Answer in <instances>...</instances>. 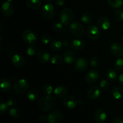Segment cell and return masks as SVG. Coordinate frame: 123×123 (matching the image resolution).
Segmentation results:
<instances>
[{"label":"cell","mask_w":123,"mask_h":123,"mask_svg":"<svg viewBox=\"0 0 123 123\" xmlns=\"http://www.w3.org/2000/svg\"><path fill=\"white\" fill-rule=\"evenodd\" d=\"M30 85L27 80L24 79L16 80L13 85V90L16 93L24 94L28 91Z\"/></svg>","instance_id":"277c9868"},{"label":"cell","mask_w":123,"mask_h":123,"mask_svg":"<svg viewBox=\"0 0 123 123\" xmlns=\"http://www.w3.org/2000/svg\"><path fill=\"white\" fill-rule=\"evenodd\" d=\"M97 26L103 30H108L111 26V22L109 18L106 16H100L98 18L97 21Z\"/></svg>","instance_id":"4fadbf2b"},{"label":"cell","mask_w":123,"mask_h":123,"mask_svg":"<svg viewBox=\"0 0 123 123\" xmlns=\"http://www.w3.org/2000/svg\"><path fill=\"white\" fill-rule=\"evenodd\" d=\"M42 0H26V5L31 10H38L42 6Z\"/></svg>","instance_id":"cb8c5ba5"},{"label":"cell","mask_w":123,"mask_h":123,"mask_svg":"<svg viewBox=\"0 0 123 123\" xmlns=\"http://www.w3.org/2000/svg\"><path fill=\"white\" fill-rule=\"evenodd\" d=\"M100 78V74L96 70H90L85 75V81L90 84H93L97 82Z\"/></svg>","instance_id":"30bf717a"},{"label":"cell","mask_w":123,"mask_h":123,"mask_svg":"<svg viewBox=\"0 0 123 123\" xmlns=\"http://www.w3.org/2000/svg\"><path fill=\"white\" fill-rule=\"evenodd\" d=\"M119 84H120V85L123 86V73H121L120 74V76H119Z\"/></svg>","instance_id":"bcb514c9"},{"label":"cell","mask_w":123,"mask_h":123,"mask_svg":"<svg viewBox=\"0 0 123 123\" xmlns=\"http://www.w3.org/2000/svg\"><path fill=\"white\" fill-rule=\"evenodd\" d=\"M122 40L123 41V36H122Z\"/></svg>","instance_id":"f907efd6"},{"label":"cell","mask_w":123,"mask_h":123,"mask_svg":"<svg viewBox=\"0 0 123 123\" xmlns=\"http://www.w3.org/2000/svg\"><path fill=\"white\" fill-rule=\"evenodd\" d=\"M1 90L2 92H7L10 91L12 86V84L10 80L7 78H3L0 81Z\"/></svg>","instance_id":"603a6c76"},{"label":"cell","mask_w":123,"mask_h":123,"mask_svg":"<svg viewBox=\"0 0 123 123\" xmlns=\"http://www.w3.org/2000/svg\"><path fill=\"white\" fill-rule=\"evenodd\" d=\"M41 14L46 19H52L55 14V8L51 4H46L42 7Z\"/></svg>","instance_id":"5b68a950"},{"label":"cell","mask_w":123,"mask_h":123,"mask_svg":"<svg viewBox=\"0 0 123 123\" xmlns=\"http://www.w3.org/2000/svg\"><path fill=\"white\" fill-rule=\"evenodd\" d=\"M40 97V92L36 89L30 90L27 93V98L31 102H35Z\"/></svg>","instance_id":"d4e9b609"},{"label":"cell","mask_w":123,"mask_h":123,"mask_svg":"<svg viewBox=\"0 0 123 123\" xmlns=\"http://www.w3.org/2000/svg\"><path fill=\"white\" fill-rule=\"evenodd\" d=\"M60 19L61 22L66 26L70 25L74 19L73 10L70 8H64L60 13Z\"/></svg>","instance_id":"7a4b0ae2"},{"label":"cell","mask_w":123,"mask_h":123,"mask_svg":"<svg viewBox=\"0 0 123 123\" xmlns=\"http://www.w3.org/2000/svg\"><path fill=\"white\" fill-rule=\"evenodd\" d=\"M55 2L57 6L61 7L65 4V0H55Z\"/></svg>","instance_id":"ee69618b"},{"label":"cell","mask_w":123,"mask_h":123,"mask_svg":"<svg viewBox=\"0 0 123 123\" xmlns=\"http://www.w3.org/2000/svg\"><path fill=\"white\" fill-rule=\"evenodd\" d=\"M8 106L7 104V103L3 102L2 100H1L0 102V114L1 115H3L8 110Z\"/></svg>","instance_id":"8d00e7d4"},{"label":"cell","mask_w":123,"mask_h":123,"mask_svg":"<svg viewBox=\"0 0 123 123\" xmlns=\"http://www.w3.org/2000/svg\"><path fill=\"white\" fill-rule=\"evenodd\" d=\"M106 77L108 80H111L112 82H115L117 79V73L114 70L108 69L106 72Z\"/></svg>","instance_id":"484cf974"},{"label":"cell","mask_w":123,"mask_h":123,"mask_svg":"<svg viewBox=\"0 0 123 123\" xmlns=\"http://www.w3.org/2000/svg\"><path fill=\"white\" fill-rule=\"evenodd\" d=\"M23 40L28 44H34L37 42V37L36 32L31 30H26L22 34Z\"/></svg>","instance_id":"8992f818"},{"label":"cell","mask_w":123,"mask_h":123,"mask_svg":"<svg viewBox=\"0 0 123 123\" xmlns=\"http://www.w3.org/2000/svg\"><path fill=\"white\" fill-rule=\"evenodd\" d=\"M86 34L90 39L92 40H96L98 39L100 36V32L97 26L94 25H90L87 28Z\"/></svg>","instance_id":"ba28073f"},{"label":"cell","mask_w":123,"mask_h":123,"mask_svg":"<svg viewBox=\"0 0 123 123\" xmlns=\"http://www.w3.org/2000/svg\"><path fill=\"white\" fill-rule=\"evenodd\" d=\"M50 47H51L52 49L55 51H60L62 49L63 47V44L62 42L58 40H53L50 43Z\"/></svg>","instance_id":"4316f807"},{"label":"cell","mask_w":123,"mask_h":123,"mask_svg":"<svg viewBox=\"0 0 123 123\" xmlns=\"http://www.w3.org/2000/svg\"><path fill=\"white\" fill-rule=\"evenodd\" d=\"M111 52L114 56L121 58L123 56V44L120 42H114L110 48Z\"/></svg>","instance_id":"9c48e42d"},{"label":"cell","mask_w":123,"mask_h":123,"mask_svg":"<svg viewBox=\"0 0 123 123\" xmlns=\"http://www.w3.org/2000/svg\"><path fill=\"white\" fill-rule=\"evenodd\" d=\"M114 17L118 22H123V9H118L114 12Z\"/></svg>","instance_id":"d6a6232c"},{"label":"cell","mask_w":123,"mask_h":123,"mask_svg":"<svg viewBox=\"0 0 123 123\" xmlns=\"http://www.w3.org/2000/svg\"><path fill=\"white\" fill-rule=\"evenodd\" d=\"M6 103L8 105V106H13L15 105L16 103V100L15 98L10 97V98L7 99Z\"/></svg>","instance_id":"60d3db41"},{"label":"cell","mask_w":123,"mask_h":123,"mask_svg":"<svg viewBox=\"0 0 123 123\" xmlns=\"http://www.w3.org/2000/svg\"><path fill=\"white\" fill-rule=\"evenodd\" d=\"M14 1V0H7V1H8V2H12V1Z\"/></svg>","instance_id":"681fc988"},{"label":"cell","mask_w":123,"mask_h":123,"mask_svg":"<svg viewBox=\"0 0 123 123\" xmlns=\"http://www.w3.org/2000/svg\"><path fill=\"white\" fill-rule=\"evenodd\" d=\"M94 118L96 122L98 123H104L107 118L106 112L103 109H97L94 114Z\"/></svg>","instance_id":"9a60e30c"},{"label":"cell","mask_w":123,"mask_h":123,"mask_svg":"<svg viewBox=\"0 0 123 123\" xmlns=\"http://www.w3.org/2000/svg\"><path fill=\"white\" fill-rule=\"evenodd\" d=\"M68 93V90L64 85H58L54 90V94L55 96L58 98H62L66 97Z\"/></svg>","instance_id":"ffe728a7"},{"label":"cell","mask_w":123,"mask_h":123,"mask_svg":"<svg viewBox=\"0 0 123 123\" xmlns=\"http://www.w3.org/2000/svg\"><path fill=\"white\" fill-rule=\"evenodd\" d=\"M109 86H110V82H109L108 80L103 79V80H101V82H100V87L101 88L102 90H108L109 88Z\"/></svg>","instance_id":"74e56055"},{"label":"cell","mask_w":123,"mask_h":123,"mask_svg":"<svg viewBox=\"0 0 123 123\" xmlns=\"http://www.w3.org/2000/svg\"><path fill=\"white\" fill-rule=\"evenodd\" d=\"M52 28L55 32H64L66 30V25L60 22H55L52 26Z\"/></svg>","instance_id":"f546056e"},{"label":"cell","mask_w":123,"mask_h":123,"mask_svg":"<svg viewBox=\"0 0 123 123\" xmlns=\"http://www.w3.org/2000/svg\"><path fill=\"white\" fill-rule=\"evenodd\" d=\"M12 63L15 67L20 68L25 65V59L21 54H16L12 57Z\"/></svg>","instance_id":"e0dca14e"},{"label":"cell","mask_w":123,"mask_h":123,"mask_svg":"<svg viewBox=\"0 0 123 123\" xmlns=\"http://www.w3.org/2000/svg\"><path fill=\"white\" fill-rule=\"evenodd\" d=\"M38 120H39V121L40 123H44L47 120H48V118H47L45 115H42L39 117V118H38Z\"/></svg>","instance_id":"7bdbcfd3"},{"label":"cell","mask_w":123,"mask_h":123,"mask_svg":"<svg viewBox=\"0 0 123 123\" xmlns=\"http://www.w3.org/2000/svg\"><path fill=\"white\" fill-rule=\"evenodd\" d=\"M68 30L71 34L75 37H80L85 33V28L79 22H73L70 25Z\"/></svg>","instance_id":"3957f363"},{"label":"cell","mask_w":123,"mask_h":123,"mask_svg":"<svg viewBox=\"0 0 123 123\" xmlns=\"http://www.w3.org/2000/svg\"><path fill=\"white\" fill-rule=\"evenodd\" d=\"M42 90L43 94L46 96H50L53 92V87L50 84H46L43 85Z\"/></svg>","instance_id":"836d02e7"},{"label":"cell","mask_w":123,"mask_h":123,"mask_svg":"<svg viewBox=\"0 0 123 123\" xmlns=\"http://www.w3.org/2000/svg\"><path fill=\"white\" fill-rule=\"evenodd\" d=\"M63 103L65 106L68 109H73L78 105L76 98L72 96H66L64 99Z\"/></svg>","instance_id":"ac0fdd59"},{"label":"cell","mask_w":123,"mask_h":123,"mask_svg":"<svg viewBox=\"0 0 123 123\" xmlns=\"http://www.w3.org/2000/svg\"><path fill=\"white\" fill-rule=\"evenodd\" d=\"M109 6L113 8H119L123 6V0H108Z\"/></svg>","instance_id":"4dcf8cb0"},{"label":"cell","mask_w":123,"mask_h":123,"mask_svg":"<svg viewBox=\"0 0 123 123\" xmlns=\"http://www.w3.org/2000/svg\"><path fill=\"white\" fill-rule=\"evenodd\" d=\"M49 123H61L63 120V114L58 110L54 111L48 117Z\"/></svg>","instance_id":"52a82bcc"},{"label":"cell","mask_w":123,"mask_h":123,"mask_svg":"<svg viewBox=\"0 0 123 123\" xmlns=\"http://www.w3.org/2000/svg\"><path fill=\"white\" fill-rule=\"evenodd\" d=\"M99 63V60L97 57H95V56L91 58L90 60V66L93 67V68H96V67H98Z\"/></svg>","instance_id":"f35d334b"},{"label":"cell","mask_w":123,"mask_h":123,"mask_svg":"<svg viewBox=\"0 0 123 123\" xmlns=\"http://www.w3.org/2000/svg\"><path fill=\"white\" fill-rule=\"evenodd\" d=\"M36 59L38 62L41 63H46L49 62L50 58V55L49 53L45 50H40L36 54Z\"/></svg>","instance_id":"d6986e66"},{"label":"cell","mask_w":123,"mask_h":123,"mask_svg":"<svg viewBox=\"0 0 123 123\" xmlns=\"http://www.w3.org/2000/svg\"><path fill=\"white\" fill-rule=\"evenodd\" d=\"M88 66L87 60L84 57H80L76 60L74 63V68L79 72H84L86 70Z\"/></svg>","instance_id":"8fae6325"},{"label":"cell","mask_w":123,"mask_h":123,"mask_svg":"<svg viewBox=\"0 0 123 123\" xmlns=\"http://www.w3.org/2000/svg\"><path fill=\"white\" fill-rule=\"evenodd\" d=\"M101 88L96 85H94L90 88L87 92V96L91 100H96L101 95Z\"/></svg>","instance_id":"7c38bea8"},{"label":"cell","mask_w":123,"mask_h":123,"mask_svg":"<svg viewBox=\"0 0 123 123\" xmlns=\"http://www.w3.org/2000/svg\"><path fill=\"white\" fill-rule=\"evenodd\" d=\"M114 68L119 72H123V58H120L114 63Z\"/></svg>","instance_id":"1f68e13d"},{"label":"cell","mask_w":123,"mask_h":123,"mask_svg":"<svg viewBox=\"0 0 123 123\" xmlns=\"http://www.w3.org/2000/svg\"><path fill=\"white\" fill-rule=\"evenodd\" d=\"M81 20L83 23L87 25H92L93 21L92 16L88 12L83 13L81 16Z\"/></svg>","instance_id":"83f0119b"},{"label":"cell","mask_w":123,"mask_h":123,"mask_svg":"<svg viewBox=\"0 0 123 123\" xmlns=\"http://www.w3.org/2000/svg\"><path fill=\"white\" fill-rule=\"evenodd\" d=\"M44 1H46V2H52L53 0H44Z\"/></svg>","instance_id":"c3c4849f"},{"label":"cell","mask_w":123,"mask_h":123,"mask_svg":"<svg viewBox=\"0 0 123 123\" xmlns=\"http://www.w3.org/2000/svg\"><path fill=\"white\" fill-rule=\"evenodd\" d=\"M85 46V43L84 40L80 38H75L71 42V48L74 50H80L84 49Z\"/></svg>","instance_id":"44dd1931"},{"label":"cell","mask_w":123,"mask_h":123,"mask_svg":"<svg viewBox=\"0 0 123 123\" xmlns=\"http://www.w3.org/2000/svg\"><path fill=\"white\" fill-rule=\"evenodd\" d=\"M64 61L66 64H71L74 61H75L76 58V54L73 50L68 49L64 54Z\"/></svg>","instance_id":"2e32d148"},{"label":"cell","mask_w":123,"mask_h":123,"mask_svg":"<svg viewBox=\"0 0 123 123\" xmlns=\"http://www.w3.org/2000/svg\"><path fill=\"white\" fill-rule=\"evenodd\" d=\"M57 104L56 98L52 96H46L42 97L38 103V108L44 112H49L55 108Z\"/></svg>","instance_id":"6da1fadb"},{"label":"cell","mask_w":123,"mask_h":123,"mask_svg":"<svg viewBox=\"0 0 123 123\" xmlns=\"http://www.w3.org/2000/svg\"><path fill=\"white\" fill-rule=\"evenodd\" d=\"M64 58L59 54H55V55H53L50 58L51 63L54 65H55V66H58V65L61 64Z\"/></svg>","instance_id":"f1b7e54d"},{"label":"cell","mask_w":123,"mask_h":123,"mask_svg":"<svg viewBox=\"0 0 123 123\" xmlns=\"http://www.w3.org/2000/svg\"><path fill=\"white\" fill-rule=\"evenodd\" d=\"M26 53L27 55L30 56H33L36 53V48L32 44H29L26 48Z\"/></svg>","instance_id":"d590c367"},{"label":"cell","mask_w":123,"mask_h":123,"mask_svg":"<svg viewBox=\"0 0 123 123\" xmlns=\"http://www.w3.org/2000/svg\"><path fill=\"white\" fill-rule=\"evenodd\" d=\"M112 96L115 99L120 100L123 98V88L120 86H115L112 90Z\"/></svg>","instance_id":"7402d4cb"},{"label":"cell","mask_w":123,"mask_h":123,"mask_svg":"<svg viewBox=\"0 0 123 123\" xmlns=\"http://www.w3.org/2000/svg\"><path fill=\"white\" fill-rule=\"evenodd\" d=\"M1 12L4 16L8 18L13 15V12H14V8L10 2L7 1V2H4L3 4L2 5Z\"/></svg>","instance_id":"5bb4252c"},{"label":"cell","mask_w":123,"mask_h":123,"mask_svg":"<svg viewBox=\"0 0 123 123\" xmlns=\"http://www.w3.org/2000/svg\"><path fill=\"white\" fill-rule=\"evenodd\" d=\"M9 115L13 118H18L20 115V111L18 108L13 107L10 109Z\"/></svg>","instance_id":"e575fe53"},{"label":"cell","mask_w":123,"mask_h":123,"mask_svg":"<svg viewBox=\"0 0 123 123\" xmlns=\"http://www.w3.org/2000/svg\"><path fill=\"white\" fill-rule=\"evenodd\" d=\"M112 123H123V117L119 115L114 118Z\"/></svg>","instance_id":"b9f144b4"},{"label":"cell","mask_w":123,"mask_h":123,"mask_svg":"<svg viewBox=\"0 0 123 123\" xmlns=\"http://www.w3.org/2000/svg\"><path fill=\"white\" fill-rule=\"evenodd\" d=\"M84 103V102L82 99H79L78 100V104L79 105H82Z\"/></svg>","instance_id":"7dc6e473"},{"label":"cell","mask_w":123,"mask_h":123,"mask_svg":"<svg viewBox=\"0 0 123 123\" xmlns=\"http://www.w3.org/2000/svg\"></svg>","instance_id":"816d5d0a"},{"label":"cell","mask_w":123,"mask_h":123,"mask_svg":"<svg viewBox=\"0 0 123 123\" xmlns=\"http://www.w3.org/2000/svg\"><path fill=\"white\" fill-rule=\"evenodd\" d=\"M41 40H42V43H44V44H47L51 42L52 37L50 35L45 34L43 35V36H42V37H41Z\"/></svg>","instance_id":"ab89813d"},{"label":"cell","mask_w":123,"mask_h":123,"mask_svg":"<svg viewBox=\"0 0 123 123\" xmlns=\"http://www.w3.org/2000/svg\"><path fill=\"white\" fill-rule=\"evenodd\" d=\"M62 44L66 48H69L70 46H71V43H70V41L68 40H64L62 42Z\"/></svg>","instance_id":"f6af8a7d"}]
</instances>
